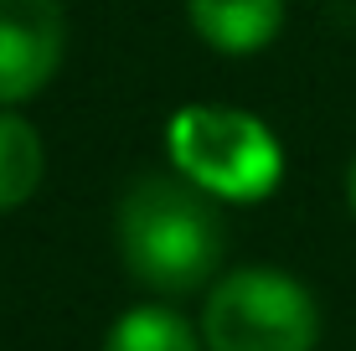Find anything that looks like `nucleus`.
Returning a JSON list of instances; mask_svg holds the SVG:
<instances>
[{"instance_id": "0eeeda50", "label": "nucleus", "mask_w": 356, "mask_h": 351, "mask_svg": "<svg viewBox=\"0 0 356 351\" xmlns=\"http://www.w3.org/2000/svg\"><path fill=\"white\" fill-rule=\"evenodd\" d=\"M104 351H202V341H196L186 316L165 305H140L108 325Z\"/></svg>"}, {"instance_id": "20e7f679", "label": "nucleus", "mask_w": 356, "mask_h": 351, "mask_svg": "<svg viewBox=\"0 0 356 351\" xmlns=\"http://www.w3.org/2000/svg\"><path fill=\"white\" fill-rule=\"evenodd\" d=\"M67 16L57 0H0V108L26 104L57 78Z\"/></svg>"}, {"instance_id": "f257e3e1", "label": "nucleus", "mask_w": 356, "mask_h": 351, "mask_svg": "<svg viewBox=\"0 0 356 351\" xmlns=\"http://www.w3.org/2000/svg\"><path fill=\"white\" fill-rule=\"evenodd\" d=\"M227 248L212 197L186 176H140L119 202V259L155 295H191Z\"/></svg>"}, {"instance_id": "f03ea898", "label": "nucleus", "mask_w": 356, "mask_h": 351, "mask_svg": "<svg viewBox=\"0 0 356 351\" xmlns=\"http://www.w3.org/2000/svg\"><path fill=\"white\" fill-rule=\"evenodd\" d=\"M170 155L181 176L222 202H264L284 176L279 140L253 114L222 104H191L170 119Z\"/></svg>"}, {"instance_id": "423d86ee", "label": "nucleus", "mask_w": 356, "mask_h": 351, "mask_svg": "<svg viewBox=\"0 0 356 351\" xmlns=\"http://www.w3.org/2000/svg\"><path fill=\"white\" fill-rule=\"evenodd\" d=\"M42 135L21 114H0V212L21 207L42 186Z\"/></svg>"}, {"instance_id": "7ed1b4c3", "label": "nucleus", "mask_w": 356, "mask_h": 351, "mask_svg": "<svg viewBox=\"0 0 356 351\" xmlns=\"http://www.w3.org/2000/svg\"><path fill=\"white\" fill-rule=\"evenodd\" d=\"M207 351H315V295L284 269H238L207 295Z\"/></svg>"}, {"instance_id": "39448f33", "label": "nucleus", "mask_w": 356, "mask_h": 351, "mask_svg": "<svg viewBox=\"0 0 356 351\" xmlns=\"http://www.w3.org/2000/svg\"><path fill=\"white\" fill-rule=\"evenodd\" d=\"M186 16L207 47L248 57L284 31V0H186Z\"/></svg>"}, {"instance_id": "6e6552de", "label": "nucleus", "mask_w": 356, "mask_h": 351, "mask_svg": "<svg viewBox=\"0 0 356 351\" xmlns=\"http://www.w3.org/2000/svg\"><path fill=\"white\" fill-rule=\"evenodd\" d=\"M346 202H351V212H356V161H351V176H346Z\"/></svg>"}]
</instances>
